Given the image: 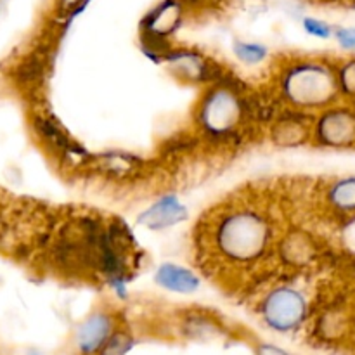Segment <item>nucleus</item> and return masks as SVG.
<instances>
[{
    "instance_id": "obj_1",
    "label": "nucleus",
    "mask_w": 355,
    "mask_h": 355,
    "mask_svg": "<svg viewBox=\"0 0 355 355\" xmlns=\"http://www.w3.org/2000/svg\"><path fill=\"white\" fill-rule=\"evenodd\" d=\"M210 243L222 262L234 267L255 266L274 243L272 218L252 205H232L217 215Z\"/></svg>"
},
{
    "instance_id": "obj_2",
    "label": "nucleus",
    "mask_w": 355,
    "mask_h": 355,
    "mask_svg": "<svg viewBox=\"0 0 355 355\" xmlns=\"http://www.w3.org/2000/svg\"><path fill=\"white\" fill-rule=\"evenodd\" d=\"M246 92L248 87L231 73H225L220 82L214 83L196 106L200 137L214 146H231L243 141L248 127L253 125L246 107Z\"/></svg>"
},
{
    "instance_id": "obj_3",
    "label": "nucleus",
    "mask_w": 355,
    "mask_h": 355,
    "mask_svg": "<svg viewBox=\"0 0 355 355\" xmlns=\"http://www.w3.org/2000/svg\"><path fill=\"white\" fill-rule=\"evenodd\" d=\"M277 89L290 110L321 111L340 97L336 66L324 59H295L281 68Z\"/></svg>"
},
{
    "instance_id": "obj_4",
    "label": "nucleus",
    "mask_w": 355,
    "mask_h": 355,
    "mask_svg": "<svg viewBox=\"0 0 355 355\" xmlns=\"http://www.w3.org/2000/svg\"><path fill=\"white\" fill-rule=\"evenodd\" d=\"M262 321L272 331L290 333L300 328L309 312L307 297L295 286H276L266 293L259 305Z\"/></svg>"
},
{
    "instance_id": "obj_5",
    "label": "nucleus",
    "mask_w": 355,
    "mask_h": 355,
    "mask_svg": "<svg viewBox=\"0 0 355 355\" xmlns=\"http://www.w3.org/2000/svg\"><path fill=\"white\" fill-rule=\"evenodd\" d=\"M311 141L319 148H355V110L347 106H328L314 118Z\"/></svg>"
},
{
    "instance_id": "obj_6",
    "label": "nucleus",
    "mask_w": 355,
    "mask_h": 355,
    "mask_svg": "<svg viewBox=\"0 0 355 355\" xmlns=\"http://www.w3.org/2000/svg\"><path fill=\"white\" fill-rule=\"evenodd\" d=\"M33 128L45 149L51 151L61 163L71 166V168L92 166L94 156L83 146H80L61 127L58 120H54L49 114H37L33 118Z\"/></svg>"
},
{
    "instance_id": "obj_7",
    "label": "nucleus",
    "mask_w": 355,
    "mask_h": 355,
    "mask_svg": "<svg viewBox=\"0 0 355 355\" xmlns=\"http://www.w3.org/2000/svg\"><path fill=\"white\" fill-rule=\"evenodd\" d=\"M177 80L186 83H218L225 71L218 62L193 49L170 47L163 61Z\"/></svg>"
},
{
    "instance_id": "obj_8",
    "label": "nucleus",
    "mask_w": 355,
    "mask_h": 355,
    "mask_svg": "<svg viewBox=\"0 0 355 355\" xmlns=\"http://www.w3.org/2000/svg\"><path fill=\"white\" fill-rule=\"evenodd\" d=\"M116 331V319L111 312L96 311L83 319L75 333V345L80 355H97L104 343Z\"/></svg>"
},
{
    "instance_id": "obj_9",
    "label": "nucleus",
    "mask_w": 355,
    "mask_h": 355,
    "mask_svg": "<svg viewBox=\"0 0 355 355\" xmlns=\"http://www.w3.org/2000/svg\"><path fill=\"white\" fill-rule=\"evenodd\" d=\"M312 123H314V118L309 113L288 107L272 120L270 137H272L274 144L281 146V148L302 146L311 141Z\"/></svg>"
},
{
    "instance_id": "obj_10",
    "label": "nucleus",
    "mask_w": 355,
    "mask_h": 355,
    "mask_svg": "<svg viewBox=\"0 0 355 355\" xmlns=\"http://www.w3.org/2000/svg\"><path fill=\"white\" fill-rule=\"evenodd\" d=\"M187 218V208L173 194H166L156 200L149 208L139 215V224L149 231H163L180 224Z\"/></svg>"
},
{
    "instance_id": "obj_11",
    "label": "nucleus",
    "mask_w": 355,
    "mask_h": 355,
    "mask_svg": "<svg viewBox=\"0 0 355 355\" xmlns=\"http://www.w3.org/2000/svg\"><path fill=\"white\" fill-rule=\"evenodd\" d=\"M92 166L97 172L111 180H134L144 170V162L139 156L127 151H107L99 156H94Z\"/></svg>"
},
{
    "instance_id": "obj_12",
    "label": "nucleus",
    "mask_w": 355,
    "mask_h": 355,
    "mask_svg": "<svg viewBox=\"0 0 355 355\" xmlns=\"http://www.w3.org/2000/svg\"><path fill=\"white\" fill-rule=\"evenodd\" d=\"M318 245L314 238L305 231H291L277 243V257L284 266L305 267L314 262Z\"/></svg>"
},
{
    "instance_id": "obj_13",
    "label": "nucleus",
    "mask_w": 355,
    "mask_h": 355,
    "mask_svg": "<svg viewBox=\"0 0 355 355\" xmlns=\"http://www.w3.org/2000/svg\"><path fill=\"white\" fill-rule=\"evenodd\" d=\"M182 0H163L149 10L141 23V31L168 38L179 28L184 16Z\"/></svg>"
},
{
    "instance_id": "obj_14",
    "label": "nucleus",
    "mask_w": 355,
    "mask_h": 355,
    "mask_svg": "<svg viewBox=\"0 0 355 355\" xmlns=\"http://www.w3.org/2000/svg\"><path fill=\"white\" fill-rule=\"evenodd\" d=\"M155 281L159 288L172 293L179 295H189L198 291L201 281L193 270L186 269L177 263H162L155 272Z\"/></svg>"
},
{
    "instance_id": "obj_15",
    "label": "nucleus",
    "mask_w": 355,
    "mask_h": 355,
    "mask_svg": "<svg viewBox=\"0 0 355 355\" xmlns=\"http://www.w3.org/2000/svg\"><path fill=\"white\" fill-rule=\"evenodd\" d=\"M326 205L338 215L355 214V175H347L329 182L324 191Z\"/></svg>"
},
{
    "instance_id": "obj_16",
    "label": "nucleus",
    "mask_w": 355,
    "mask_h": 355,
    "mask_svg": "<svg viewBox=\"0 0 355 355\" xmlns=\"http://www.w3.org/2000/svg\"><path fill=\"white\" fill-rule=\"evenodd\" d=\"M45 71H47V55L44 52H33L19 66L17 76L26 89H37L44 82Z\"/></svg>"
},
{
    "instance_id": "obj_17",
    "label": "nucleus",
    "mask_w": 355,
    "mask_h": 355,
    "mask_svg": "<svg viewBox=\"0 0 355 355\" xmlns=\"http://www.w3.org/2000/svg\"><path fill=\"white\" fill-rule=\"evenodd\" d=\"M232 49H234L236 58L241 62H245V64H260L269 55V51H267L266 45L255 44V42L236 40Z\"/></svg>"
},
{
    "instance_id": "obj_18",
    "label": "nucleus",
    "mask_w": 355,
    "mask_h": 355,
    "mask_svg": "<svg viewBox=\"0 0 355 355\" xmlns=\"http://www.w3.org/2000/svg\"><path fill=\"white\" fill-rule=\"evenodd\" d=\"M198 137L191 134H175L165 141L162 148V155L165 156H180L184 153H189L191 149L196 148Z\"/></svg>"
},
{
    "instance_id": "obj_19",
    "label": "nucleus",
    "mask_w": 355,
    "mask_h": 355,
    "mask_svg": "<svg viewBox=\"0 0 355 355\" xmlns=\"http://www.w3.org/2000/svg\"><path fill=\"white\" fill-rule=\"evenodd\" d=\"M336 76H338L340 96L355 99V58L336 66Z\"/></svg>"
},
{
    "instance_id": "obj_20",
    "label": "nucleus",
    "mask_w": 355,
    "mask_h": 355,
    "mask_svg": "<svg viewBox=\"0 0 355 355\" xmlns=\"http://www.w3.org/2000/svg\"><path fill=\"white\" fill-rule=\"evenodd\" d=\"M134 347V340L127 333L114 331L111 338L104 343L103 349L97 352V355H127L128 350Z\"/></svg>"
},
{
    "instance_id": "obj_21",
    "label": "nucleus",
    "mask_w": 355,
    "mask_h": 355,
    "mask_svg": "<svg viewBox=\"0 0 355 355\" xmlns=\"http://www.w3.org/2000/svg\"><path fill=\"white\" fill-rule=\"evenodd\" d=\"M302 26H304V30L311 37L321 38V40H328L329 37H333V31H335L331 28V24H328L322 19H318V17H305L302 21Z\"/></svg>"
},
{
    "instance_id": "obj_22",
    "label": "nucleus",
    "mask_w": 355,
    "mask_h": 355,
    "mask_svg": "<svg viewBox=\"0 0 355 355\" xmlns=\"http://www.w3.org/2000/svg\"><path fill=\"white\" fill-rule=\"evenodd\" d=\"M333 35L343 51H355V28H336Z\"/></svg>"
},
{
    "instance_id": "obj_23",
    "label": "nucleus",
    "mask_w": 355,
    "mask_h": 355,
    "mask_svg": "<svg viewBox=\"0 0 355 355\" xmlns=\"http://www.w3.org/2000/svg\"><path fill=\"white\" fill-rule=\"evenodd\" d=\"M257 355H290L286 350H283L281 347L272 345V343H260L257 347Z\"/></svg>"
},
{
    "instance_id": "obj_24",
    "label": "nucleus",
    "mask_w": 355,
    "mask_h": 355,
    "mask_svg": "<svg viewBox=\"0 0 355 355\" xmlns=\"http://www.w3.org/2000/svg\"><path fill=\"white\" fill-rule=\"evenodd\" d=\"M184 6H193V7H211L217 6L220 0H182Z\"/></svg>"
},
{
    "instance_id": "obj_25",
    "label": "nucleus",
    "mask_w": 355,
    "mask_h": 355,
    "mask_svg": "<svg viewBox=\"0 0 355 355\" xmlns=\"http://www.w3.org/2000/svg\"><path fill=\"white\" fill-rule=\"evenodd\" d=\"M0 229H2V220H0Z\"/></svg>"
}]
</instances>
